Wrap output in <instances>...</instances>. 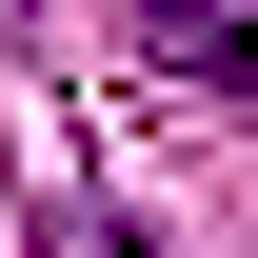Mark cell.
I'll list each match as a JSON object with an SVG mask.
<instances>
[{
    "instance_id": "6da1fadb",
    "label": "cell",
    "mask_w": 258,
    "mask_h": 258,
    "mask_svg": "<svg viewBox=\"0 0 258 258\" xmlns=\"http://www.w3.org/2000/svg\"><path fill=\"white\" fill-rule=\"evenodd\" d=\"M159 40L199 80H238V119H258V0H159Z\"/></svg>"
},
{
    "instance_id": "7a4b0ae2",
    "label": "cell",
    "mask_w": 258,
    "mask_h": 258,
    "mask_svg": "<svg viewBox=\"0 0 258 258\" xmlns=\"http://www.w3.org/2000/svg\"><path fill=\"white\" fill-rule=\"evenodd\" d=\"M40 258H159V238H139L119 199H60V219H40Z\"/></svg>"
}]
</instances>
